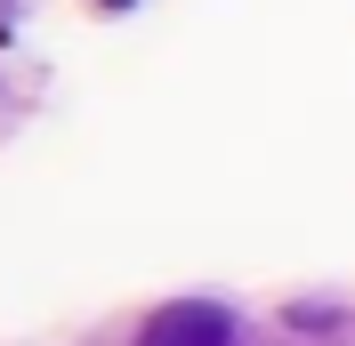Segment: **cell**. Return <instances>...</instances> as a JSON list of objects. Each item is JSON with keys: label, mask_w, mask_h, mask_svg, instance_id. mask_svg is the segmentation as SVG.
<instances>
[{"label": "cell", "mask_w": 355, "mask_h": 346, "mask_svg": "<svg viewBox=\"0 0 355 346\" xmlns=\"http://www.w3.org/2000/svg\"><path fill=\"white\" fill-rule=\"evenodd\" d=\"M113 8H130V0H113Z\"/></svg>", "instance_id": "2"}, {"label": "cell", "mask_w": 355, "mask_h": 346, "mask_svg": "<svg viewBox=\"0 0 355 346\" xmlns=\"http://www.w3.org/2000/svg\"><path fill=\"white\" fill-rule=\"evenodd\" d=\"M137 346H234V314L210 306V298H178L162 314H146Z\"/></svg>", "instance_id": "1"}]
</instances>
